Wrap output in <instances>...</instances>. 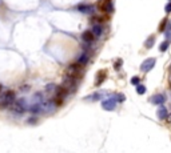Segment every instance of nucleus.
Masks as SVG:
<instances>
[{"label":"nucleus","instance_id":"20","mask_svg":"<svg viewBox=\"0 0 171 153\" xmlns=\"http://www.w3.org/2000/svg\"><path fill=\"white\" fill-rule=\"evenodd\" d=\"M146 87H144V85L143 84H140V85H138V87H136V93L138 95H144L146 93Z\"/></svg>","mask_w":171,"mask_h":153},{"label":"nucleus","instance_id":"26","mask_svg":"<svg viewBox=\"0 0 171 153\" xmlns=\"http://www.w3.org/2000/svg\"><path fill=\"white\" fill-rule=\"evenodd\" d=\"M165 36H166V39H167L168 41H171V31H166L165 32Z\"/></svg>","mask_w":171,"mask_h":153},{"label":"nucleus","instance_id":"10","mask_svg":"<svg viewBox=\"0 0 171 153\" xmlns=\"http://www.w3.org/2000/svg\"><path fill=\"white\" fill-rule=\"evenodd\" d=\"M78 11L82 13H92L94 12V6H90V4H79L78 6Z\"/></svg>","mask_w":171,"mask_h":153},{"label":"nucleus","instance_id":"2","mask_svg":"<svg viewBox=\"0 0 171 153\" xmlns=\"http://www.w3.org/2000/svg\"><path fill=\"white\" fill-rule=\"evenodd\" d=\"M116 105H118V101L115 99V96H111L102 101V108L104 111H108V112H112V111L116 109Z\"/></svg>","mask_w":171,"mask_h":153},{"label":"nucleus","instance_id":"28","mask_svg":"<svg viewBox=\"0 0 171 153\" xmlns=\"http://www.w3.org/2000/svg\"><path fill=\"white\" fill-rule=\"evenodd\" d=\"M0 92H1V85H0Z\"/></svg>","mask_w":171,"mask_h":153},{"label":"nucleus","instance_id":"24","mask_svg":"<svg viewBox=\"0 0 171 153\" xmlns=\"http://www.w3.org/2000/svg\"><path fill=\"white\" fill-rule=\"evenodd\" d=\"M122 64H123V60H122V59H118V61L114 64V68L116 69V71H119V69H121V67H122Z\"/></svg>","mask_w":171,"mask_h":153},{"label":"nucleus","instance_id":"15","mask_svg":"<svg viewBox=\"0 0 171 153\" xmlns=\"http://www.w3.org/2000/svg\"><path fill=\"white\" fill-rule=\"evenodd\" d=\"M88 60H90V56L87 53H83V55H80V56L78 57V63H79L80 65H86V64L88 63Z\"/></svg>","mask_w":171,"mask_h":153},{"label":"nucleus","instance_id":"5","mask_svg":"<svg viewBox=\"0 0 171 153\" xmlns=\"http://www.w3.org/2000/svg\"><path fill=\"white\" fill-rule=\"evenodd\" d=\"M107 76H108L107 69H100V71H98V73H96V76H95V87H100V85L106 81Z\"/></svg>","mask_w":171,"mask_h":153},{"label":"nucleus","instance_id":"25","mask_svg":"<svg viewBox=\"0 0 171 153\" xmlns=\"http://www.w3.org/2000/svg\"><path fill=\"white\" fill-rule=\"evenodd\" d=\"M165 11H166V13H170V12H171V1H170V3H167V4H166Z\"/></svg>","mask_w":171,"mask_h":153},{"label":"nucleus","instance_id":"22","mask_svg":"<svg viewBox=\"0 0 171 153\" xmlns=\"http://www.w3.org/2000/svg\"><path fill=\"white\" fill-rule=\"evenodd\" d=\"M38 117H35V116H32V117H28L27 119V124H31V125H35V124H38Z\"/></svg>","mask_w":171,"mask_h":153},{"label":"nucleus","instance_id":"16","mask_svg":"<svg viewBox=\"0 0 171 153\" xmlns=\"http://www.w3.org/2000/svg\"><path fill=\"white\" fill-rule=\"evenodd\" d=\"M102 32H103V28H102V25H100V24H95L94 27H92V33L95 35L96 38L102 36Z\"/></svg>","mask_w":171,"mask_h":153},{"label":"nucleus","instance_id":"13","mask_svg":"<svg viewBox=\"0 0 171 153\" xmlns=\"http://www.w3.org/2000/svg\"><path fill=\"white\" fill-rule=\"evenodd\" d=\"M82 68L83 65H80L79 63H72V64H70L68 65V68H67V71H74V72H82Z\"/></svg>","mask_w":171,"mask_h":153},{"label":"nucleus","instance_id":"29","mask_svg":"<svg viewBox=\"0 0 171 153\" xmlns=\"http://www.w3.org/2000/svg\"><path fill=\"white\" fill-rule=\"evenodd\" d=\"M170 1H171V0H170Z\"/></svg>","mask_w":171,"mask_h":153},{"label":"nucleus","instance_id":"9","mask_svg":"<svg viewBox=\"0 0 171 153\" xmlns=\"http://www.w3.org/2000/svg\"><path fill=\"white\" fill-rule=\"evenodd\" d=\"M156 115H158V119L159 120H166L168 117V111L166 106L160 105L158 108V111H156Z\"/></svg>","mask_w":171,"mask_h":153},{"label":"nucleus","instance_id":"14","mask_svg":"<svg viewBox=\"0 0 171 153\" xmlns=\"http://www.w3.org/2000/svg\"><path fill=\"white\" fill-rule=\"evenodd\" d=\"M154 43H155V35H151V36L144 41V47H146L147 49H150V48L154 47Z\"/></svg>","mask_w":171,"mask_h":153},{"label":"nucleus","instance_id":"21","mask_svg":"<svg viewBox=\"0 0 171 153\" xmlns=\"http://www.w3.org/2000/svg\"><path fill=\"white\" fill-rule=\"evenodd\" d=\"M115 96V99H116V101H118V104L119 103H123L124 100H126V96L124 95H122V93H118V95H114Z\"/></svg>","mask_w":171,"mask_h":153},{"label":"nucleus","instance_id":"12","mask_svg":"<svg viewBox=\"0 0 171 153\" xmlns=\"http://www.w3.org/2000/svg\"><path fill=\"white\" fill-rule=\"evenodd\" d=\"M100 99H102V93H99V92H95V93L88 95V96L84 97L86 101H99Z\"/></svg>","mask_w":171,"mask_h":153},{"label":"nucleus","instance_id":"27","mask_svg":"<svg viewBox=\"0 0 171 153\" xmlns=\"http://www.w3.org/2000/svg\"><path fill=\"white\" fill-rule=\"evenodd\" d=\"M168 31H171V25H170V27H168Z\"/></svg>","mask_w":171,"mask_h":153},{"label":"nucleus","instance_id":"17","mask_svg":"<svg viewBox=\"0 0 171 153\" xmlns=\"http://www.w3.org/2000/svg\"><path fill=\"white\" fill-rule=\"evenodd\" d=\"M167 24H168V19H167V17H165V19L159 23V32H165Z\"/></svg>","mask_w":171,"mask_h":153},{"label":"nucleus","instance_id":"6","mask_svg":"<svg viewBox=\"0 0 171 153\" xmlns=\"http://www.w3.org/2000/svg\"><path fill=\"white\" fill-rule=\"evenodd\" d=\"M150 103L155 105H163L166 103V96L163 93H155L154 96L150 97Z\"/></svg>","mask_w":171,"mask_h":153},{"label":"nucleus","instance_id":"4","mask_svg":"<svg viewBox=\"0 0 171 153\" xmlns=\"http://www.w3.org/2000/svg\"><path fill=\"white\" fill-rule=\"evenodd\" d=\"M155 64H156L155 57H149V59H146L142 64H140V71L144 72V73H146V72H150L154 67H155Z\"/></svg>","mask_w":171,"mask_h":153},{"label":"nucleus","instance_id":"7","mask_svg":"<svg viewBox=\"0 0 171 153\" xmlns=\"http://www.w3.org/2000/svg\"><path fill=\"white\" fill-rule=\"evenodd\" d=\"M55 93H56L55 96L60 97V99H66V97L70 95V91H68V89H67V88L62 84V85H57V87L55 88Z\"/></svg>","mask_w":171,"mask_h":153},{"label":"nucleus","instance_id":"3","mask_svg":"<svg viewBox=\"0 0 171 153\" xmlns=\"http://www.w3.org/2000/svg\"><path fill=\"white\" fill-rule=\"evenodd\" d=\"M27 111V104H25L24 99H19L12 104V112L18 113V115H23Z\"/></svg>","mask_w":171,"mask_h":153},{"label":"nucleus","instance_id":"11","mask_svg":"<svg viewBox=\"0 0 171 153\" xmlns=\"http://www.w3.org/2000/svg\"><path fill=\"white\" fill-rule=\"evenodd\" d=\"M28 111L32 113V115H38V113H41L43 112V104H36L34 103L31 106L28 108Z\"/></svg>","mask_w":171,"mask_h":153},{"label":"nucleus","instance_id":"1","mask_svg":"<svg viewBox=\"0 0 171 153\" xmlns=\"http://www.w3.org/2000/svg\"><path fill=\"white\" fill-rule=\"evenodd\" d=\"M96 8L99 11L104 13H110L114 11V7H112V0H99L96 3Z\"/></svg>","mask_w":171,"mask_h":153},{"label":"nucleus","instance_id":"8","mask_svg":"<svg viewBox=\"0 0 171 153\" xmlns=\"http://www.w3.org/2000/svg\"><path fill=\"white\" fill-rule=\"evenodd\" d=\"M95 38L96 36L92 33V31H90V29L88 31H84L82 33V40L84 41V43H92V41L95 40Z\"/></svg>","mask_w":171,"mask_h":153},{"label":"nucleus","instance_id":"23","mask_svg":"<svg viewBox=\"0 0 171 153\" xmlns=\"http://www.w3.org/2000/svg\"><path fill=\"white\" fill-rule=\"evenodd\" d=\"M131 84L135 85V87L140 85V79L138 77V76H134V77H131Z\"/></svg>","mask_w":171,"mask_h":153},{"label":"nucleus","instance_id":"19","mask_svg":"<svg viewBox=\"0 0 171 153\" xmlns=\"http://www.w3.org/2000/svg\"><path fill=\"white\" fill-rule=\"evenodd\" d=\"M168 45H170V41H163V43L160 44V45H159V51H160V52H166V51H167V48H168Z\"/></svg>","mask_w":171,"mask_h":153},{"label":"nucleus","instance_id":"18","mask_svg":"<svg viewBox=\"0 0 171 153\" xmlns=\"http://www.w3.org/2000/svg\"><path fill=\"white\" fill-rule=\"evenodd\" d=\"M52 101H54V104H55V106H62L64 104V99H60V97H57V96H55L54 99H52Z\"/></svg>","mask_w":171,"mask_h":153}]
</instances>
